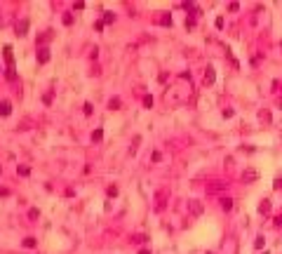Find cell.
Returning a JSON list of instances; mask_svg holds the SVG:
<instances>
[{
  "label": "cell",
  "mask_w": 282,
  "mask_h": 254,
  "mask_svg": "<svg viewBox=\"0 0 282 254\" xmlns=\"http://www.w3.org/2000/svg\"><path fill=\"white\" fill-rule=\"evenodd\" d=\"M5 78H7L9 82H17V68H7V71H5Z\"/></svg>",
  "instance_id": "cell-11"
},
{
  "label": "cell",
  "mask_w": 282,
  "mask_h": 254,
  "mask_svg": "<svg viewBox=\"0 0 282 254\" xmlns=\"http://www.w3.org/2000/svg\"><path fill=\"white\" fill-rule=\"evenodd\" d=\"M228 9H230V12H237V9H240V5H237V3H230Z\"/></svg>",
  "instance_id": "cell-26"
},
{
  "label": "cell",
  "mask_w": 282,
  "mask_h": 254,
  "mask_svg": "<svg viewBox=\"0 0 282 254\" xmlns=\"http://www.w3.org/2000/svg\"><path fill=\"white\" fill-rule=\"evenodd\" d=\"M221 210L230 212V210H233V200H230V198H221Z\"/></svg>",
  "instance_id": "cell-12"
},
{
  "label": "cell",
  "mask_w": 282,
  "mask_h": 254,
  "mask_svg": "<svg viewBox=\"0 0 282 254\" xmlns=\"http://www.w3.org/2000/svg\"><path fill=\"white\" fill-rule=\"evenodd\" d=\"M24 247H36V238H26V240H24Z\"/></svg>",
  "instance_id": "cell-18"
},
{
  "label": "cell",
  "mask_w": 282,
  "mask_h": 254,
  "mask_svg": "<svg viewBox=\"0 0 282 254\" xmlns=\"http://www.w3.org/2000/svg\"><path fill=\"white\" fill-rule=\"evenodd\" d=\"M167 198H169V191H167V188L158 191V195H155V207H158V210H162V207H165V200H167Z\"/></svg>",
  "instance_id": "cell-2"
},
{
  "label": "cell",
  "mask_w": 282,
  "mask_h": 254,
  "mask_svg": "<svg viewBox=\"0 0 282 254\" xmlns=\"http://www.w3.org/2000/svg\"><path fill=\"white\" fill-rule=\"evenodd\" d=\"M17 172L21 174V177H28V174H31V169H28L26 165H19V167H17Z\"/></svg>",
  "instance_id": "cell-15"
},
{
  "label": "cell",
  "mask_w": 282,
  "mask_h": 254,
  "mask_svg": "<svg viewBox=\"0 0 282 254\" xmlns=\"http://www.w3.org/2000/svg\"><path fill=\"white\" fill-rule=\"evenodd\" d=\"M5 61H7V68L14 66V54H12V47H9V45H5Z\"/></svg>",
  "instance_id": "cell-6"
},
{
  "label": "cell",
  "mask_w": 282,
  "mask_h": 254,
  "mask_svg": "<svg viewBox=\"0 0 282 254\" xmlns=\"http://www.w3.org/2000/svg\"><path fill=\"white\" fill-rule=\"evenodd\" d=\"M64 24H66V26H71V24H73V14H64Z\"/></svg>",
  "instance_id": "cell-19"
},
{
  "label": "cell",
  "mask_w": 282,
  "mask_h": 254,
  "mask_svg": "<svg viewBox=\"0 0 282 254\" xmlns=\"http://www.w3.org/2000/svg\"><path fill=\"white\" fill-rule=\"evenodd\" d=\"M254 247H259V250H261V247H263V238H261V235H259V238H256V240H254Z\"/></svg>",
  "instance_id": "cell-23"
},
{
  "label": "cell",
  "mask_w": 282,
  "mask_h": 254,
  "mask_svg": "<svg viewBox=\"0 0 282 254\" xmlns=\"http://www.w3.org/2000/svg\"><path fill=\"white\" fill-rule=\"evenodd\" d=\"M259 212L261 214H270V200H261L259 202Z\"/></svg>",
  "instance_id": "cell-10"
},
{
  "label": "cell",
  "mask_w": 282,
  "mask_h": 254,
  "mask_svg": "<svg viewBox=\"0 0 282 254\" xmlns=\"http://www.w3.org/2000/svg\"><path fill=\"white\" fill-rule=\"evenodd\" d=\"M273 188H282V179H275V183H273Z\"/></svg>",
  "instance_id": "cell-27"
},
{
  "label": "cell",
  "mask_w": 282,
  "mask_h": 254,
  "mask_svg": "<svg viewBox=\"0 0 282 254\" xmlns=\"http://www.w3.org/2000/svg\"><path fill=\"white\" fill-rule=\"evenodd\" d=\"M160 24H162V26H172V17H169V14H162V17H160Z\"/></svg>",
  "instance_id": "cell-14"
},
{
  "label": "cell",
  "mask_w": 282,
  "mask_h": 254,
  "mask_svg": "<svg viewBox=\"0 0 282 254\" xmlns=\"http://www.w3.org/2000/svg\"><path fill=\"white\" fill-rule=\"evenodd\" d=\"M0 195H3V198H5V195H9V191H7V188H0Z\"/></svg>",
  "instance_id": "cell-28"
},
{
  "label": "cell",
  "mask_w": 282,
  "mask_h": 254,
  "mask_svg": "<svg viewBox=\"0 0 282 254\" xmlns=\"http://www.w3.org/2000/svg\"><path fill=\"white\" fill-rule=\"evenodd\" d=\"M108 195L115 198V195H118V186H108Z\"/></svg>",
  "instance_id": "cell-21"
},
{
  "label": "cell",
  "mask_w": 282,
  "mask_h": 254,
  "mask_svg": "<svg viewBox=\"0 0 282 254\" xmlns=\"http://www.w3.org/2000/svg\"><path fill=\"white\" fill-rule=\"evenodd\" d=\"M38 61H40V64L49 61V47H40V49H38Z\"/></svg>",
  "instance_id": "cell-5"
},
{
  "label": "cell",
  "mask_w": 282,
  "mask_h": 254,
  "mask_svg": "<svg viewBox=\"0 0 282 254\" xmlns=\"http://www.w3.org/2000/svg\"><path fill=\"white\" fill-rule=\"evenodd\" d=\"M256 177H259V172H256L254 167H247L245 172H242V181H245V183H252V181H256Z\"/></svg>",
  "instance_id": "cell-1"
},
{
  "label": "cell",
  "mask_w": 282,
  "mask_h": 254,
  "mask_svg": "<svg viewBox=\"0 0 282 254\" xmlns=\"http://www.w3.org/2000/svg\"><path fill=\"white\" fill-rule=\"evenodd\" d=\"M49 38H52V31H45V33H42V38H40V42H45V40H49Z\"/></svg>",
  "instance_id": "cell-25"
},
{
  "label": "cell",
  "mask_w": 282,
  "mask_h": 254,
  "mask_svg": "<svg viewBox=\"0 0 282 254\" xmlns=\"http://www.w3.org/2000/svg\"><path fill=\"white\" fill-rule=\"evenodd\" d=\"M26 31H28V19L17 21V36H26Z\"/></svg>",
  "instance_id": "cell-7"
},
{
  "label": "cell",
  "mask_w": 282,
  "mask_h": 254,
  "mask_svg": "<svg viewBox=\"0 0 282 254\" xmlns=\"http://www.w3.org/2000/svg\"><path fill=\"white\" fill-rule=\"evenodd\" d=\"M193 26H195V17H188L186 19V28H193Z\"/></svg>",
  "instance_id": "cell-20"
},
{
  "label": "cell",
  "mask_w": 282,
  "mask_h": 254,
  "mask_svg": "<svg viewBox=\"0 0 282 254\" xmlns=\"http://www.w3.org/2000/svg\"><path fill=\"white\" fill-rule=\"evenodd\" d=\"M214 78H216L214 68H212V66H207V71H205V85H212V82H214Z\"/></svg>",
  "instance_id": "cell-8"
},
{
  "label": "cell",
  "mask_w": 282,
  "mask_h": 254,
  "mask_svg": "<svg viewBox=\"0 0 282 254\" xmlns=\"http://www.w3.org/2000/svg\"><path fill=\"white\" fill-rule=\"evenodd\" d=\"M101 137H103L101 129H94V132H92V139H94V141H101Z\"/></svg>",
  "instance_id": "cell-17"
},
{
  "label": "cell",
  "mask_w": 282,
  "mask_h": 254,
  "mask_svg": "<svg viewBox=\"0 0 282 254\" xmlns=\"http://www.w3.org/2000/svg\"><path fill=\"white\" fill-rule=\"evenodd\" d=\"M108 108H113V111L120 108V99H111V101H108Z\"/></svg>",
  "instance_id": "cell-16"
},
{
  "label": "cell",
  "mask_w": 282,
  "mask_h": 254,
  "mask_svg": "<svg viewBox=\"0 0 282 254\" xmlns=\"http://www.w3.org/2000/svg\"><path fill=\"white\" fill-rule=\"evenodd\" d=\"M188 210H191L193 217H200V214H202V202L200 200H191V202H188Z\"/></svg>",
  "instance_id": "cell-3"
},
{
  "label": "cell",
  "mask_w": 282,
  "mask_h": 254,
  "mask_svg": "<svg viewBox=\"0 0 282 254\" xmlns=\"http://www.w3.org/2000/svg\"><path fill=\"white\" fill-rule=\"evenodd\" d=\"M226 186H228V183H224V181H214L209 188H207V193H221V191H226Z\"/></svg>",
  "instance_id": "cell-4"
},
{
  "label": "cell",
  "mask_w": 282,
  "mask_h": 254,
  "mask_svg": "<svg viewBox=\"0 0 282 254\" xmlns=\"http://www.w3.org/2000/svg\"><path fill=\"white\" fill-rule=\"evenodd\" d=\"M0 71H3V66H0Z\"/></svg>",
  "instance_id": "cell-31"
},
{
  "label": "cell",
  "mask_w": 282,
  "mask_h": 254,
  "mask_svg": "<svg viewBox=\"0 0 282 254\" xmlns=\"http://www.w3.org/2000/svg\"><path fill=\"white\" fill-rule=\"evenodd\" d=\"M101 21H103V26H106V24H113V21H115V14H113V12H103Z\"/></svg>",
  "instance_id": "cell-13"
},
{
  "label": "cell",
  "mask_w": 282,
  "mask_h": 254,
  "mask_svg": "<svg viewBox=\"0 0 282 254\" xmlns=\"http://www.w3.org/2000/svg\"><path fill=\"white\" fill-rule=\"evenodd\" d=\"M139 254H151V252H148V250H141V252H139Z\"/></svg>",
  "instance_id": "cell-30"
},
{
  "label": "cell",
  "mask_w": 282,
  "mask_h": 254,
  "mask_svg": "<svg viewBox=\"0 0 282 254\" xmlns=\"http://www.w3.org/2000/svg\"><path fill=\"white\" fill-rule=\"evenodd\" d=\"M143 106L151 108V106H153V97H143Z\"/></svg>",
  "instance_id": "cell-22"
},
{
  "label": "cell",
  "mask_w": 282,
  "mask_h": 254,
  "mask_svg": "<svg viewBox=\"0 0 282 254\" xmlns=\"http://www.w3.org/2000/svg\"><path fill=\"white\" fill-rule=\"evenodd\" d=\"M275 226H282V217H275Z\"/></svg>",
  "instance_id": "cell-29"
},
{
  "label": "cell",
  "mask_w": 282,
  "mask_h": 254,
  "mask_svg": "<svg viewBox=\"0 0 282 254\" xmlns=\"http://www.w3.org/2000/svg\"><path fill=\"white\" fill-rule=\"evenodd\" d=\"M28 217H31V219H38V217H40V212H38V210H36V207H33V210H31V212H28Z\"/></svg>",
  "instance_id": "cell-24"
},
{
  "label": "cell",
  "mask_w": 282,
  "mask_h": 254,
  "mask_svg": "<svg viewBox=\"0 0 282 254\" xmlns=\"http://www.w3.org/2000/svg\"><path fill=\"white\" fill-rule=\"evenodd\" d=\"M12 113V104L9 101H0V116H9Z\"/></svg>",
  "instance_id": "cell-9"
}]
</instances>
